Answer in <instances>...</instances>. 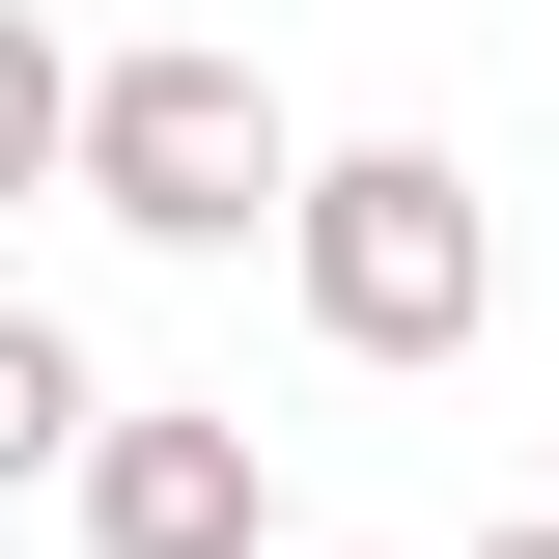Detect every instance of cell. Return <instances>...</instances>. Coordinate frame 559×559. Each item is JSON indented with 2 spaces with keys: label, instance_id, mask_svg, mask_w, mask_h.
Segmentation results:
<instances>
[{
  "label": "cell",
  "instance_id": "obj_2",
  "mask_svg": "<svg viewBox=\"0 0 559 559\" xmlns=\"http://www.w3.org/2000/svg\"><path fill=\"white\" fill-rule=\"evenodd\" d=\"M84 224H140V252H280V224H308V112H280L224 28H140V57H84Z\"/></svg>",
  "mask_w": 559,
  "mask_h": 559
},
{
  "label": "cell",
  "instance_id": "obj_4",
  "mask_svg": "<svg viewBox=\"0 0 559 559\" xmlns=\"http://www.w3.org/2000/svg\"><path fill=\"white\" fill-rule=\"evenodd\" d=\"M84 448H112V364H84L57 308H0V503H28V476H84Z\"/></svg>",
  "mask_w": 559,
  "mask_h": 559
},
{
  "label": "cell",
  "instance_id": "obj_3",
  "mask_svg": "<svg viewBox=\"0 0 559 559\" xmlns=\"http://www.w3.org/2000/svg\"><path fill=\"white\" fill-rule=\"evenodd\" d=\"M84 559H252V419H140L112 392V448H84Z\"/></svg>",
  "mask_w": 559,
  "mask_h": 559
},
{
  "label": "cell",
  "instance_id": "obj_5",
  "mask_svg": "<svg viewBox=\"0 0 559 559\" xmlns=\"http://www.w3.org/2000/svg\"><path fill=\"white\" fill-rule=\"evenodd\" d=\"M84 197V57H57V0H0V224Z\"/></svg>",
  "mask_w": 559,
  "mask_h": 559
},
{
  "label": "cell",
  "instance_id": "obj_1",
  "mask_svg": "<svg viewBox=\"0 0 559 559\" xmlns=\"http://www.w3.org/2000/svg\"><path fill=\"white\" fill-rule=\"evenodd\" d=\"M280 308H308L336 364H476V336H503V197L448 168V140H308Z\"/></svg>",
  "mask_w": 559,
  "mask_h": 559
},
{
  "label": "cell",
  "instance_id": "obj_6",
  "mask_svg": "<svg viewBox=\"0 0 559 559\" xmlns=\"http://www.w3.org/2000/svg\"><path fill=\"white\" fill-rule=\"evenodd\" d=\"M476 559H559V532H476Z\"/></svg>",
  "mask_w": 559,
  "mask_h": 559
}]
</instances>
